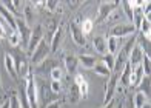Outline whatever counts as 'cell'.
Returning <instances> with one entry per match:
<instances>
[{
	"label": "cell",
	"mask_w": 151,
	"mask_h": 108,
	"mask_svg": "<svg viewBox=\"0 0 151 108\" xmlns=\"http://www.w3.org/2000/svg\"><path fill=\"white\" fill-rule=\"evenodd\" d=\"M16 31L20 37V43H23V46L26 48L29 42V36H31V28L25 23L23 19H16Z\"/></svg>",
	"instance_id": "4"
},
{
	"label": "cell",
	"mask_w": 151,
	"mask_h": 108,
	"mask_svg": "<svg viewBox=\"0 0 151 108\" xmlns=\"http://www.w3.org/2000/svg\"><path fill=\"white\" fill-rule=\"evenodd\" d=\"M117 84H119V74L114 73V74H109V80L106 84V90H105V104H108L109 100H111L114 97V93L116 90H117Z\"/></svg>",
	"instance_id": "7"
},
{
	"label": "cell",
	"mask_w": 151,
	"mask_h": 108,
	"mask_svg": "<svg viewBox=\"0 0 151 108\" xmlns=\"http://www.w3.org/2000/svg\"><path fill=\"white\" fill-rule=\"evenodd\" d=\"M131 65L127 63L123 66V70L119 73V82H120V86H129V76H131Z\"/></svg>",
	"instance_id": "14"
},
{
	"label": "cell",
	"mask_w": 151,
	"mask_h": 108,
	"mask_svg": "<svg viewBox=\"0 0 151 108\" xmlns=\"http://www.w3.org/2000/svg\"><path fill=\"white\" fill-rule=\"evenodd\" d=\"M62 37H63V30H62V28H57L56 32H54V34L51 36V40L48 42L51 51H57V50H59L60 42H62Z\"/></svg>",
	"instance_id": "12"
},
{
	"label": "cell",
	"mask_w": 151,
	"mask_h": 108,
	"mask_svg": "<svg viewBox=\"0 0 151 108\" xmlns=\"http://www.w3.org/2000/svg\"><path fill=\"white\" fill-rule=\"evenodd\" d=\"M14 65H16V73L17 76L20 77H26L29 74V66H28V62L25 59L19 57V59H14Z\"/></svg>",
	"instance_id": "11"
},
{
	"label": "cell",
	"mask_w": 151,
	"mask_h": 108,
	"mask_svg": "<svg viewBox=\"0 0 151 108\" xmlns=\"http://www.w3.org/2000/svg\"><path fill=\"white\" fill-rule=\"evenodd\" d=\"M93 70H94V73L97 74V76H102V77H108L109 74H111V71L106 68V65L104 62H97V63L94 65Z\"/></svg>",
	"instance_id": "21"
},
{
	"label": "cell",
	"mask_w": 151,
	"mask_h": 108,
	"mask_svg": "<svg viewBox=\"0 0 151 108\" xmlns=\"http://www.w3.org/2000/svg\"><path fill=\"white\" fill-rule=\"evenodd\" d=\"M8 42H9L12 46H17V45L20 43V37H19V34H17V31H12L11 34L8 36Z\"/></svg>",
	"instance_id": "31"
},
{
	"label": "cell",
	"mask_w": 151,
	"mask_h": 108,
	"mask_svg": "<svg viewBox=\"0 0 151 108\" xmlns=\"http://www.w3.org/2000/svg\"><path fill=\"white\" fill-rule=\"evenodd\" d=\"M5 66L8 73L11 74L12 77H17V73H16V65H14V57L11 54H5Z\"/></svg>",
	"instance_id": "18"
},
{
	"label": "cell",
	"mask_w": 151,
	"mask_h": 108,
	"mask_svg": "<svg viewBox=\"0 0 151 108\" xmlns=\"http://www.w3.org/2000/svg\"><path fill=\"white\" fill-rule=\"evenodd\" d=\"M70 31H71V37L76 43H77L79 46H83L86 43V40H85V34H83V31H82V26L76 22H71L70 23Z\"/></svg>",
	"instance_id": "8"
},
{
	"label": "cell",
	"mask_w": 151,
	"mask_h": 108,
	"mask_svg": "<svg viewBox=\"0 0 151 108\" xmlns=\"http://www.w3.org/2000/svg\"><path fill=\"white\" fill-rule=\"evenodd\" d=\"M131 102H133V105H134V108H140L143 104H147L148 102V97L145 96L143 93H140V91H137L136 94H134V97L131 99Z\"/></svg>",
	"instance_id": "20"
},
{
	"label": "cell",
	"mask_w": 151,
	"mask_h": 108,
	"mask_svg": "<svg viewBox=\"0 0 151 108\" xmlns=\"http://www.w3.org/2000/svg\"><path fill=\"white\" fill-rule=\"evenodd\" d=\"M12 5H14V8L17 9V12H19L20 8H22V2H19V0H14V2H12Z\"/></svg>",
	"instance_id": "37"
},
{
	"label": "cell",
	"mask_w": 151,
	"mask_h": 108,
	"mask_svg": "<svg viewBox=\"0 0 151 108\" xmlns=\"http://www.w3.org/2000/svg\"><path fill=\"white\" fill-rule=\"evenodd\" d=\"M0 108H9V100H5V102H3V105L0 107Z\"/></svg>",
	"instance_id": "38"
},
{
	"label": "cell",
	"mask_w": 151,
	"mask_h": 108,
	"mask_svg": "<svg viewBox=\"0 0 151 108\" xmlns=\"http://www.w3.org/2000/svg\"><path fill=\"white\" fill-rule=\"evenodd\" d=\"M137 88H139L140 93H143V94H145V96L150 99V77L143 76V79L140 80V84L137 85Z\"/></svg>",
	"instance_id": "23"
},
{
	"label": "cell",
	"mask_w": 151,
	"mask_h": 108,
	"mask_svg": "<svg viewBox=\"0 0 151 108\" xmlns=\"http://www.w3.org/2000/svg\"><path fill=\"white\" fill-rule=\"evenodd\" d=\"M129 34H136V28L133 23H122V25H116L114 28L111 30L109 36L116 37V39H120V37H125Z\"/></svg>",
	"instance_id": "5"
},
{
	"label": "cell",
	"mask_w": 151,
	"mask_h": 108,
	"mask_svg": "<svg viewBox=\"0 0 151 108\" xmlns=\"http://www.w3.org/2000/svg\"><path fill=\"white\" fill-rule=\"evenodd\" d=\"M136 43L140 46V50L143 51L145 56H150L151 53V48H150V39H147L145 36H140L139 39H136Z\"/></svg>",
	"instance_id": "19"
},
{
	"label": "cell",
	"mask_w": 151,
	"mask_h": 108,
	"mask_svg": "<svg viewBox=\"0 0 151 108\" xmlns=\"http://www.w3.org/2000/svg\"><path fill=\"white\" fill-rule=\"evenodd\" d=\"M116 104H117V102H116L114 99H111L108 104H105V107H104V108H116Z\"/></svg>",
	"instance_id": "36"
},
{
	"label": "cell",
	"mask_w": 151,
	"mask_h": 108,
	"mask_svg": "<svg viewBox=\"0 0 151 108\" xmlns=\"http://www.w3.org/2000/svg\"><path fill=\"white\" fill-rule=\"evenodd\" d=\"M50 90H51L52 93H56V94H59V93L62 91V84H60V82H57V80H51Z\"/></svg>",
	"instance_id": "32"
},
{
	"label": "cell",
	"mask_w": 151,
	"mask_h": 108,
	"mask_svg": "<svg viewBox=\"0 0 151 108\" xmlns=\"http://www.w3.org/2000/svg\"><path fill=\"white\" fill-rule=\"evenodd\" d=\"M17 97L20 100V107H22V108H31L29 107V102H28V97H26V93H25V86H20Z\"/></svg>",
	"instance_id": "26"
},
{
	"label": "cell",
	"mask_w": 151,
	"mask_h": 108,
	"mask_svg": "<svg viewBox=\"0 0 151 108\" xmlns=\"http://www.w3.org/2000/svg\"><path fill=\"white\" fill-rule=\"evenodd\" d=\"M50 76L52 77V80H57V82H60L63 74H62V70L59 68V66H54V68L50 71Z\"/></svg>",
	"instance_id": "30"
},
{
	"label": "cell",
	"mask_w": 151,
	"mask_h": 108,
	"mask_svg": "<svg viewBox=\"0 0 151 108\" xmlns=\"http://www.w3.org/2000/svg\"><path fill=\"white\" fill-rule=\"evenodd\" d=\"M79 59V63H82L83 68H94V65L97 63V60H96L94 56H90V54H82V56L77 57Z\"/></svg>",
	"instance_id": "17"
},
{
	"label": "cell",
	"mask_w": 151,
	"mask_h": 108,
	"mask_svg": "<svg viewBox=\"0 0 151 108\" xmlns=\"http://www.w3.org/2000/svg\"><path fill=\"white\" fill-rule=\"evenodd\" d=\"M116 108H123V102H117L116 104Z\"/></svg>",
	"instance_id": "40"
},
{
	"label": "cell",
	"mask_w": 151,
	"mask_h": 108,
	"mask_svg": "<svg viewBox=\"0 0 151 108\" xmlns=\"http://www.w3.org/2000/svg\"><path fill=\"white\" fill-rule=\"evenodd\" d=\"M114 60H116V54H105L102 62L106 65V68H108L109 71H113V70H114Z\"/></svg>",
	"instance_id": "27"
},
{
	"label": "cell",
	"mask_w": 151,
	"mask_h": 108,
	"mask_svg": "<svg viewBox=\"0 0 151 108\" xmlns=\"http://www.w3.org/2000/svg\"><path fill=\"white\" fill-rule=\"evenodd\" d=\"M8 100H9V108H22L20 107V100H19V97L16 96V94L11 99H8Z\"/></svg>",
	"instance_id": "34"
},
{
	"label": "cell",
	"mask_w": 151,
	"mask_h": 108,
	"mask_svg": "<svg viewBox=\"0 0 151 108\" xmlns=\"http://www.w3.org/2000/svg\"><path fill=\"white\" fill-rule=\"evenodd\" d=\"M143 56H145V54H143V51L140 50V46L136 43V45L133 46L131 53H129V57H128V63L131 65V68H136V66H140Z\"/></svg>",
	"instance_id": "9"
},
{
	"label": "cell",
	"mask_w": 151,
	"mask_h": 108,
	"mask_svg": "<svg viewBox=\"0 0 151 108\" xmlns=\"http://www.w3.org/2000/svg\"><path fill=\"white\" fill-rule=\"evenodd\" d=\"M74 85H77L80 97H82V99H86V97H88V93H90V90H88L90 86H88V82L83 79V76H82V74H76Z\"/></svg>",
	"instance_id": "10"
},
{
	"label": "cell",
	"mask_w": 151,
	"mask_h": 108,
	"mask_svg": "<svg viewBox=\"0 0 151 108\" xmlns=\"http://www.w3.org/2000/svg\"><path fill=\"white\" fill-rule=\"evenodd\" d=\"M25 93H26V97H28L29 107L31 108H37V102H39V97H37V84H36V79H34L31 71H29L28 76H26Z\"/></svg>",
	"instance_id": "1"
},
{
	"label": "cell",
	"mask_w": 151,
	"mask_h": 108,
	"mask_svg": "<svg viewBox=\"0 0 151 108\" xmlns=\"http://www.w3.org/2000/svg\"><path fill=\"white\" fill-rule=\"evenodd\" d=\"M117 46H119V39H116V37H111V36H109V39L106 40L108 54H114L116 51H117Z\"/></svg>",
	"instance_id": "25"
},
{
	"label": "cell",
	"mask_w": 151,
	"mask_h": 108,
	"mask_svg": "<svg viewBox=\"0 0 151 108\" xmlns=\"http://www.w3.org/2000/svg\"><path fill=\"white\" fill-rule=\"evenodd\" d=\"M128 108H134V105H133V102H129V105H128Z\"/></svg>",
	"instance_id": "41"
},
{
	"label": "cell",
	"mask_w": 151,
	"mask_h": 108,
	"mask_svg": "<svg viewBox=\"0 0 151 108\" xmlns=\"http://www.w3.org/2000/svg\"><path fill=\"white\" fill-rule=\"evenodd\" d=\"M82 26V31H83V34H85V37L90 34V32L93 31V26H94V22L93 20H90V19H85L83 20V23L80 25Z\"/></svg>",
	"instance_id": "28"
},
{
	"label": "cell",
	"mask_w": 151,
	"mask_h": 108,
	"mask_svg": "<svg viewBox=\"0 0 151 108\" xmlns=\"http://www.w3.org/2000/svg\"><path fill=\"white\" fill-rule=\"evenodd\" d=\"M140 68L143 71V76L150 77V74H151V59H150V56H143L142 63H140Z\"/></svg>",
	"instance_id": "24"
},
{
	"label": "cell",
	"mask_w": 151,
	"mask_h": 108,
	"mask_svg": "<svg viewBox=\"0 0 151 108\" xmlns=\"http://www.w3.org/2000/svg\"><path fill=\"white\" fill-rule=\"evenodd\" d=\"M43 40V28L40 25H36L34 28L31 30V36H29V42H28V46H26V53L31 54L34 53V50L37 48V45Z\"/></svg>",
	"instance_id": "3"
},
{
	"label": "cell",
	"mask_w": 151,
	"mask_h": 108,
	"mask_svg": "<svg viewBox=\"0 0 151 108\" xmlns=\"http://www.w3.org/2000/svg\"><path fill=\"white\" fill-rule=\"evenodd\" d=\"M70 97H71V102L76 104L77 100L80 99V94H79V88H77V85H74L71 86V91H70Z\"/></svg>",
	"instance_id": "29"
},
{
	"label": "cell",
	"mask_w": 151,
	"mask_h": 108,
	"mask_svg": "<svg viewBox=\"0 0 151 108\" xmlns=\"http://www.w3.org/2000/svg\"><path fill=\"white\" fill-rule=\"evenodd\" d=\"M93 46H94V50L97 51L99 54H108V48H106V39L104 36H97V37H94L93 39Z\"/></svg>",
	"instance_id": "13"
},
{
	"label": "cell",
	"mask_w": 151,
	"mask_h": 108,
	"mask_svg": "<svg viewBox=\"0 0 151 108\" xmlns=\"http://www.w3.org/2000/svg\"><path fill=\"white\" fill-rule=\"evenodd\" d=\"M46 108H60V102H59V100H52L51 104L46 105Z\"/></svg>",
	"instance_id": "35"
},
{
	"label": "cell",
	"mask_w": 151,
	"mask_h": 108,
	"mask_svg": "<svg viewBox=\"0 0 151 108\" xmlns=\"http://www.w3.org/2000/svg\"><path fill=\"white\" fill-rule=\"evenodd\" d=\"M119 3H120V2H102L100 6H99V14H97L96 22H97V23H102L116 8H117Z\"/></svg>",
	"instance_id": "6"
},
{
	"label": "cell",
	"mask_w": 151,
	"mask_h": 108,
	"mask_svg": "<svg viewBox=\"0 0 151 108\" xmlns=\"http://www.w3.org/2000/svg\"><path fill=\"white\" fill-rule=\"evenodd\" d=\"M140 108H151V104H150V102H147V104H143Z\"/></svg>",
	"instance_id": "39"
},
{
	"label": "cell",
	"mask_w": 151,
	"mask_h": 108,
	"mask_svg": "<svg viewBox=\"0 0 151 108\" xmlns=\"http://www.w3.org/2000/svg\"><path fill=\"white\" fill-rule=\"evenodd\" d=\"M50 45H48L46 40H42L39 45H37V48L34 50V53L31 54V62L34 65H40L42 62H45V60L48 59V53H50Z\"/></svg>",
	"instance_id": "2"
},
{
	"label": "cell",
	"mask_w": 151,
	"mask_h": 108,
	"mask_svg": "<svg viewBox=\"0 0 151 108\" xmlns=\"http://www.w3.org/2000/svg\"><path fill=\"white\" fill-rule=\"evenodd\" d=\"M0 90H2V84H0Z\"/></svg>",
	"instance_id": "42"
},
{
	"label": "cell",
	"mask_w": 151,
	"mask_h": 108,
	"mask_svg": "<svg viewBox=\"0 0 151 108\" xmlns=\"http://www.w3.org/2000/svg\"><path fill=\"white\" fill-rule=\"evenodd\" d=\"M142 79H143V71L140 66H136V68H133L131 76H129V86H137Z\"/></svg>",
	"instance_id": "16"
},
{
	"label": "cell",
	"mask_w": 151,
	"mask_h": 108,
	"mask_svg": "<svg viewBox=\"0 0 151 108\" xmlns=\"http://www.w3.org/2000/svg\"><path fill=\"white\" fill-rule=\"evenodd\" d=\"M139 28H140V31H142V36H145L147 39H150V34H151V22H150V19L143 17Z\"/></svg>",
	"instance_id": "22"
},
{
	"label": "cell",
	"mask_w": 151,
	"mask_h": 108,
	"mask_svg": "<svg viewBox=\"0 0 151 108\" xmlns=\"http://www.w3.org/2000/svg\"><path fill=\"white\" fill-rule=\"evenodd\" d=\"M63 63H65V68H66L68 73H70V74H76V71H77V65H79L77 56H65Z\"/></svg>",
	"instance_id": "15"
},
{
	"label": "cell",
	"mask_w": 151,
	"mask_h": 108,
	"mask_svg": "<svg viewBox=\"0 0 151 108\" xmlns=\"http://www.w3.org/2000/svg\"><path fill=\"white\" fill-rule=\"evenodd\" d=\"M45 3V6H46V9L48 11H56V8H57V5H59V2H56V0H48V2H43Z\"/></svg>",
	"instance_id": "33"
}]
</instances>
